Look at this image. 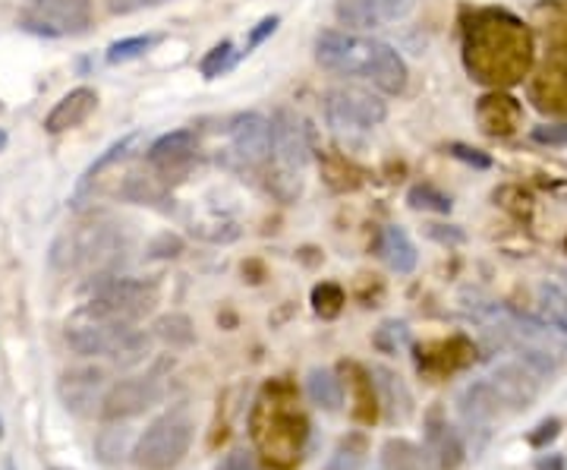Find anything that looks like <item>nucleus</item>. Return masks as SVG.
Listing matches in <instances>:
<instances>
[{
  "label": "nucleus",
  "instance_id": "nucleus-1",
  "mask_svg": "<svg viewBox=\"0 0 567 470\" xmlns=\"http://www.w3.org/2000/svg\"><path fill=\"white\" fill-rule=\"evenodd\" d=\"M316 61L324 70L338 73V76L369 80L385 95H401L406 89V76H410L404 58L391 44L363 39V35H353V32H334V29L319 32Z\"/></svg>",
  "mask_w": 567,
  "mask_h": 470
},
{
  "label": "nucleus",
  "instance_id": "nucleus-2",
  "mask_svg": "<svg viewBox=\"0 0 567 470\" xmlns=\"http://www.w3.org/2000/svg\"><path fill=\"white\" fill-rule=\"evenodd\" d=\"M466 67L480 82L517 80L529 63L524 25L505 13H483L466 29Z\"/></svg>",
  "mask_w": 567,
  "mask_h": 470
},
{
  "label": "nucleus",
  "instance_id": "nucleus-3",
  "mask_svg": "<svg viewBox=\"0 0 567 470\" xmlns=\"http://www.w3.org/2000/svg\"><path fill=\"white\" fill-rule=\"evenodd\" d=\"M278 391L281 386H268L265 398L252 410V439L271 468L287 470L297 464V458L303 451L309 423L303 413L287 408L290 401H284Z\"/></svg>",
  "mask_w": 567,
  "mask_h": 470
},
{
  "label": "nucleus",
  "instance_id": "nucleus-4",
  "mask_svg": "<svg viewBox=\"0 0 567 470\" xmlns=\"http://www.w3.org/2000/svg\"><path fill=\"white\" fill-rule=\"evenodd\" d=\"M123 249V237L111 222H89L61 234L51 246V266L58 272H99L111 266Z\"/></svg>",
  "mask_w": 567,
  "mask_h": 470
},
{
  "label": "nucleus",
  "instance_id": "nucleus-5",
  "mask_svg": "<svg viewBox=\"0 0 567 470\" xmlns=\"http://www.w3.org/2000/svg\"><path fill=\"white\" fill-rule=\"evenodd\" d=\"M309 140L306 126L297 114L278 111L271 117V159H275V174H271V190L281 196L284 203L293 200L303 186V167L309 164Z\"/></svg>",
  "mask_w": 567,
  "mask_h": 470
},
{
  "label": "nucleus",
  "instance_id": "nucleus-6",
  "mask_svg": "<svg viewBox=\"0 0 567 470\" xmlns=\"http://www.w3.org/2000/svg\"><path fill=\"white\" fill-rule=\"evenodd\" d=\"M155 304H158V287L152 285V282L114 278V282H104L95 290V297L89 300V307L82 309V319L130 326V323L142 319L145 313H152Z\"/></svg>",
  "mask_w": 567,
  "mask_h": 470
},
{
  "label": "nucleus",
  "instance_id": "nucleus-7",
  "mask_svg": "<svg viewBox=\"0 0 567 470\" xmlns=\"http://www.w3.org/2000/svg\"><path fill=\"white\" fill-rule=\"evenodd\" d=\"M193 442V423L183 413H167L155 420L133 449V464L140 470H171L183 461Z\"/></svg>",
  "mask_w": 567,
  "mask_h": 470
},
{
  "label": "nucleus",
  "instance_id": "nucleus-8",
  "mask_svg": "<svg viewBox=\"0 0 567 470\" xmlns=\"http://www.w3.org/2000/svg\"><path fill=\"white\" fill-rule=\"evenodd\" d=\"M328 123L338 133H353V130H372L388 117V104L365 92V89H334L324 102Z\"/></svg>",
  "mask_w": 567,
  "mask_h": 470
},
{
  "label": "nucleus",
  "instance_id": "nucleus-9",
  "mask_svg": "<svg viewBox=\"0 0 567 470\" xmlns=\"http://www.w3.org/2000/svg\"><path fill=\"white\" fill-rule=\"evenodd\" d=\"M92 22V0H35L22 25L39 35H80Z\"/></svg>",
  "mask_w": 567,
  "mask_h": 470
},
{
  "label": "nucleus",
  "instance_id": "nucleus-10",
  "mask_svg": "<svg viewBox=\"0 0 567 470\" xmlns=\"http://www.w3.org/2000/svg\"><path fill=\"white\" fill-rule=\"evenodd\" d=\"M158 398H162V389L155 379H145V376L142 379H121L104 391L99 413H102L104 423H123L130 417L145 413L152 405H158Z\"/></svg>",
  "mask_w": 567,
  "mask_h": 470
},
{
  "label": "nucleus",
  "instance_id": "nucleus-11",
  "mask_svg": "<svg viewBox=\"0 0 567 470\" xmlns=\"http://www.w3.org/2000/svg\"><path fill=\"white\" fill-rule=\"evenodd\" d=\"M104 386H107V376L99 367H76L66 369L58 382V395H61L63 408L76 417H92L95 410H102L104 401Z\"/></svg>",
  "mask_w": 567,
  "mask_h": 470
},
{
  "label": "nucleus",
  "instance_id": "nucleus-12",
  "mask_svg": "<svg viewBox=\"0 0 567 470\" xmlns=\"http://www.w3.org/2000/svg\"><path fill=\"white\" fill-rule=\"evenodd\" d=\"M230 145L237 159L249 167H259L271 159V121L249 111L230 121Z\"/></svg>",
  "mask_w": 567,
  "mask_h": 470
},
{
  "label": "nucleus",
  "instance_id": "nucleus-13",
  "mask_svg": "<svg viewBox=\"0 0 567 470\" xmlns=\"http://www.w3.org/2000/svg\"><path fill=\"white\" fill-rule=\"evenodd\" d=\"M413 0H338L334 13L347 29H379L385 22L401 20L410 13Z\"/></svg>",
  "mask_w": 567,
  "mask_h": 470
},
{
  "label": "nucleus",
  "instance_id": "nucleus-14",
  "mask_svg": "<svg viewBox=\"0 0 567 470\" xmlns=\"http://www.w3.org/2000/svg\"><path fill=\"white\" fill-rule=\"evenodd\" d=\"M130 326L117 323H99V319H85L80 326L66 328V345L76 350L80 357H117L123 338Z\"/></svg>",
  "mask_w": 567,
  "mask_h": 470
},
{
  "label": "nucleus",
  "instance_id": "nucleus-15",
  "mask_svg": "<svg viewBox=\"0 0 567 470\" xmlns=\"http://www.w3.org/2000/svg\"><path fill=\"white\" fill-rule=\"evenodd\" d=\"M425 451L432 454L439 470H457L464 464V442L454 427H447V420L439 410H432L425 420Z\"/></svg>",
  "mask_w": 567,
  "mask_h": 470
},
{
  "label": "nucleus",
  "instance_id": "nucleus-16",
  "mask_svg": "<svg viewBox=\"0 0 567 470\" xmlns=\"http://www.w3.org/2000/svg\"><path fill=\"white\" fill-rule=\"evenodd\" d=\"M196 149H199V140L193 130H174L148 145V164L162 174H177L196 159Z\"/></svg>",
  "mask_w": 567,
  "mask_h": 470
},
{
  "label": "nucleus",
  "instance_id": "nucleus-17",
  "mask_svg": "<svg viewBox=\"0 0 567 470\" xmlns=\"http://www.w3.org/2000/svg\"><path fill=\"white\" fill-rule=\"evenodd\" d=\"M95 108H99L95 89L80 85V89L66 92L61 102L51 108V114L44 117V130H48V133H66V130H73V126H80V123L89 121Z\"/></svg>",
  "mask_w": 567,
  "mask_h": 470
},
{
  "label": "nucleus",
  "instance_id": "nucleus-18",
  "mask_svg": "<svg viewBox=\"0 0 567 470\" xmlns=\"http://www.w3.org/2000/svg\"><path fill=\"white\" fill-rule=\"evenodd\" d=\"M488 386L502 398V405H507L511 410L527 408L529 401L536 398V391H539L536 379L524 367H498L488 376Z\"/></svg>",
  "mask_w": 567,
  "mask_h": 470
},
{
  "label": "nucleus",
  "instance_id": "nucleus-19",
  "mask_svg": "<svg viewBox=\"0 0 567 470\" xmlns=\"http://www.w3.org/2000/svg\"><path fill=\"white\" fill-rule=\"evenodd\" d=\"M473 360V345L466 338H451L439 341L432 348H420V369L429 376H451L457 369H464Z\"/></svg>",
  "mask_w": 567,
  "mask_h": 470
},
{
  "label": "nucleus",
  "instance_id": "nucleus-20",
  "mask_svg": "<svg viewBox=\"0 0 567 470\" xmlns=\"http://www.w3.org/2000/svg\"><path fill=\"white\" fill-rule=\"evenodd\" d=\"M502 398L495 395V389L488 386V379H480L473 386H466L464 395H461V413H464L466 423L473 427H483V423H492L498 413H502Z\"/></svg>",
  "mask_w": 567,
  "mask_h": 470
},
{
  "label": "nucleus",
  "instance_id": "nucleus-21",
  "mask_svg": "<svg viewBox=\"0 0 567 470\" xmlns=\"http://www.w3.org/2000/svg\"><path fill=\"white\" fill-rule=\"evenodd\" d=\"M476 117L483 123V130L492 133V136H505L514 130V123L520 117V108L514 99L507 95H486L480 108H476Z\"/></svg>",
  "mask_w": 567,
  "mask_h": 470
},
{
  "label": "nucleus",
  "instance_id": "nucleus-22",
  "mask_svg": "<svg viewBox=\"0 0 567 470\" xmlns=\"http://www.w3.org/2000/svg\"><path fill=\"white\" fill-rule=\"evenodd\" d=\"M379 253H382V259L388 263V268H394V272H413L416 268V246L413 241L406 237L404 227H385L382 231V241H379Z\"/></svg>",
  "mask_w": 567,
  "mask_h": 470
},
{
  "label": "nucleus",
  "instance_id": "nucleus-23",
  "mask_svg": "<svg viewBox=\"0 0 567 470\" xmlns=\"http://www.w3.org/2000/svg\"><path fill=\"white\" fill-rule=\"evenodd\" d=\"M306 391L312 398V405H319L322 410H341L344 408V386L331 369H312Z\"/></svg>",
  "mask_w": 567,
  "mask_h": 470
},
{
  "label": "nucleus",
  "instance_id": "nucleus-24",
  "mask_svg": "<svg viewBox=\"0 0 567 470\" xmlns=\"http://www.w3.org/2000/svg\"><path fill=\"white\" fill-rule=\"evenodd\" d=\"M539 319L567 345V294L558 285L539 287Z\"/></svg>",
  "mask_w": 567,
  "mask_h": 470
},
{
  "label": "nucleus",
  "instance_id": "nucleus-25",
  "mask_svg": "<svg viewBox=\"0 0 567 470\" xmlns=\"http://www.w3.org/2000/svg\"><path fill=\"white\" fill-rule=\"evenodd\" d=\"M155 335L162 338L164 345H171V348H189L196 341V328L189 323V316H183V313L162 316L155 323Z\"/></svg>",
  "mask_w": 567,
  "mask_h": 470
},
{
  "label": "nucleus",
  "instance_id": "nucleus-26",
  "mask_svg": "<svg viewBox=\"0 0 567 470\" xmlns=\"http://www.w3.org/2000/svg\"><path fill=\"white\" fill-rule=\"evenodd\" d=\"M140 143H142V133H130V136H123L121 143L111 145V149L104 152L102 159L92 164L89 171H85V184H92V181H95L99 174H104L107 167H114V164L126 162V159L133 155V149H136V145H140Z\"/></svg>",
  "mask_w": 567,
  "mask_h": 470
},
{
  "label": "nucleus",
  "instance_id": "nucleus-27",
  "mask_svg": "<svg viewBox=\"0 0 567 470\" xmlns=\"http://www.w3.org/2000/svg\"><path fill=\"white\" fill-rule=\"evenodd\" d=\"M375 376H379V386H382L388 395L391 417H401V420H404V417H410V410H413L410 405H413V401H410V391L404 389V382H401L394 372H388V369H375Z\"/></svg>",
  "mask_w": 567,
  "mask_h": 470
},
{
  "label": "nucleus",
  "instance_id": "nucleus-28",
  "mask_svg": "<svg viewBox=\"0 0 567 470\" xmlns=\"http://www.w3.org/2000/svg\"><path fill=\"white\" fill-rule=\"evenodd\" d=\"M420 461H423L420 449L404 439H391L385 446V470H420Z\"/></svg>",
  "mask_w": 567,
  "mask_h": 470
},
{
  "label": "nucleus",
  "instance_id": "nucleus-29",
  "mask_svg": "<svg viewBox=\"0 0 567 470\" xmlns=\"http://www.w3.org/2000/svg\"><path fill=\"white\" fill-rule=\"evenodd\" d=\"M406 203L413 205V208H423V212H439V215H447V212H451V200L432 184L413 186V190L406 193Z\"/></svg>",
  "mask_w": 567,
  "mask_h": 470
},
{
  "label": "nucleus",
  "instance_id": "nucleus-30",
  "mask_svg": "<svg viewBox=\"0 0 567 470\" xmlns=\"http://www.w3.org/2000/svg\"><path fill=\"white\" fill-rule=\"evenodd\" d=\"M95 454L102 458L104 464H114L126 454V430L121 427H104L99 436H95Z\"/></svg>",
  "mask_w": 567,
  "mask_h": 470
},
{
  "label": "nucleus",
  "instance_id": "nucleus-31",
  "mask_svg": "<svg viewBox=\"0 0 567 470\" xmlns=\"http://www.w3.org/2000/svg\"><path fill=\"white\" fill-rule=\"evenodd\" d=\"M312 307L322 319H334L341 309H344V290L331 282H322V285L312 287Z\"/></svg>",
  "mask_w": 567,
  "mask_h": 470
},
{
  "label": "nucleus",
  "instance_id": "nucleus-32",
  "mask_svg": "<svg viewBox=\"0 0 567 470\" xmlns=\"http://www.w3.org/2000/svg\"><path fill=\"white\" fill-rule=\"evenodd\" d=\"M155 35H136V39H121L114 41L111 48H107V63H126V61H136L142 58L152 44H155Z\"/></svg>",
  "mask_w": 567,
  "mask_h": 470
},
{
  "label": "nucleus",
  "instance_id": "nucleus-33",
  "mask_svg": "<svg viewBox=\"0 0 567 470\" xmlns=\"http://www.w3.org/2000/svg\"><path fill=\"white\" fill-rule=\"evenodd\" d=\"M237 61V51H234V41H221V44H215L208 54H205L203 61V76L205 80H215V76H221L224 70H230Z\"/></svg>",
  "mask_w": 567,
  "mask_h": 470
},
{
  "label": "nucleus",
  "instance_id": "nucleus-34",
  "mask_svg": "<svg viewBox=\"0 0 567 470\" xmlns=\"http://www.w3.org/2000/svg\"><path fill=\"white\" fill-rule=\"evenodd\" d=\"M372 341H375V348L382 350V354H398V350L410 345V328L404 323H385L375 331Z\"/></svg>",
  "mask_w": 567,
  "mask_h": 470
},
{
  "label": "nucleus",
  "instance_id": "nucleus-35",
  "mask_svg": "<svg viewBox=\"0 0 567 470\" xmlns=\"http://www.w3.org/2000/svg\"><path fill=\"white\" fill-rule=\"evenodd\" d=\"M353 369V386H357V417L363 420V423H372L375 420V391H372V379H365L363 369L350 367Z\"/></svg>",
  "mask_w": 567,
  "mask_h": 470
},
{
  "label": "nucleus",
  "instance_id": "nucleus-36",
  "mask_svg": "<svg viewBox=\"0 0 567 470\" xmlns=\"http://www.w3.org/2000/svg\"><path fill=\"white\" fill-rule=\"evenodd\" d=\"M533 143L567 145V123H539V126H533Z\"/></svg>",
  "mask_w": 567,
  "mask_h": 470
},
{
  "label": "nucleus",
  "instance_id": "nucleus-37",
  "mask_svg": "<svg viewBox=\"0 0 567 470\" xmlns=\"http://www.w3.org/2000/svg\"><path fill=\"white\" fill-rule=\"evenodd\" d=\"M278 25H281V17H265L262 22H256V29H252L249 39H246V54H249L252 48H259L265 39H271V35L278 32Z\"/></svg>",
  "mask_w": 567,
  "mask_h": 470
},
{
  "label": "nucleus",
  "instance_id": "nucleus-38",
  "mask_svg": "<svg viewBox=\"0 0 567 470\" xmlns=\"http://www.w3.org/2000/svg\"><path fill=\"white\" fill-rule=\"evenodd\" d=\"M454 159H461V162L466 164H473V167H480V171H486V167H492V159L488 155H483L480 149H470V145H461V143H454L451 149H447Z\"/></svg>",
  "mask_w": 567,
  "mask_h": 470
},
{
  "label": "nucleus",
  "instance_id": "nucleus-39",
  "mask_svg": "<svg viewBox=\"0 0 567 470\" xmlns=\"http://www.w3.org/2000/svg\"><path fill=\"white\" fill-rule=\"evenodd\" d=\"M164 0H107V10L111 13H136V10H145V7H158Z\"/></svg>",
  "mask_w": 567,
  "mask_h": 470
},
{
  "label": "nucleus",
  "instance_id": "nucleus-40",
  "mask_svg": "<svg viewBox=\"0 0 567 470\" xmlns=\"http://www.w3.org/2000/svg\"><path fill=\"white\" fill-rule=\"evenodd\" d=\"M558 430H561V420H546V423L539 427V432H533V436H529V446L543 449L546 442H551V439L558 436Z\"/></svg>",
  "mask_w": 567,
  "mask_h": 470
},
{
  "label": "nucleus",
  "instance_id": "nucleus-41",
  "mask_svg": "<svg viewBox=\"0 0 567 470\" xmlns=\"http://www.w3.org/2000/svg\"><path fill=\"white\" fill-rule=\"evenodd\" d=\"M218 470H256V464H252V458H249L246 451L237 449L224 458L221 464H218Z\"/></svg>",
  "mask_w": 567,
  "mask_h": 470
},
{
  "label": "nucleus",
  "instance_id": "nucleus-42",
  "mask_svg": "<svg viewBox=\"0 0 567 470\" xmlns=\"http://www.w3.org/2000/svg\"><path fill=\"white\" fill-rule=\"evenodd\" d=\"M183 244L181 237H171V234H164L158 244L152 246V256H181Z\"/></svg>",
  "mask_w": 567,
  "mask_h": 470
},
{
  "label": "nucleus",
  "instance_id": "nucleus-43",
  "mask_svg": "<svg viewBox=\"0 0 567 470\" xmlns=\"http://www.w3.org/2000/svg\"><path fill=\"white\" fill-rule=\"evenodd\" d=\"M357 468H360L357 454H347V451H341V454H334V458L328 461V468L324 470H357Z\"/></svg>",
  "mask_w": 567,
  "mask_h": 470
},
{
  "label": "nucleus",
  "instance_id": "nucleus-44",
  "mask_svg": "<svg viewBox=\"0 0 567 470\" xmlns=\"http://www.w3.org/2000/svg\"><path fill=\"white\" fill-rule=\"evenodd\" d=\"M432 237H435V241H454V244H461V241H464V234H461V231H439V225L432 227Z\"/></svg>",
  "mask_w": 567,
  "mask_h": 470
},
{
  "label": "nucleus",
  "instance_id": "nucleus-45",
  "mask_svg": "<svg viewBox=\"0 0 567 470\" xmlns=\"http://www.w3.org/2000/svg\"><path fill=\"white\" fill-rule=\"evenodd\" d=\"M536 470H565V461H561V458H558V454H555V458H539V461H536Z\"/></svg>",
  "mask_w": 567,
  "mask_h": 470
},
{
  "label": "nucleus",
  "instance_id": "nucleus-46",
  "mask_svg": "<svg viewBox=\"0 0 567 470\" xmlns=\"http://www.w3.org/2000/svg\"><path fill=\"white\" fill-rule=\"evenodd\" d=\"M3 145H7V133L0 130V152H3Z\"/></svg>",
  "mask_w": 567,
  "mask_h": 470
},
{
  "label": "nucleus",
  "instance_id": "nucleus-47",
  "mask_svg": "<svg viewBox=\"0 0 567 470\" xmlns=\"http://www.w3.org/2000/svg\"><path fill=\"white\" fill-rule=\"evenodd\" d=\"M382 470H385V468H382Z\"/></svg>",
  "mask_w": 567,
  "mask_h": 470
}]
</instances>
